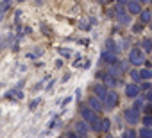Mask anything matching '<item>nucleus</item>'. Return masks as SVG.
Here are the masks:
<instances>
[{
	"label": "nucleus",
	"mask_w": 152,
	"mask_h": 138,
	"mask_svg": "<svg viewBox=\"0 0 152 138\" xmlns=\"http://www.w3.org/2000/svg\"><path fill=\"white\" fill-rule=\"evenodd\" d=\"M129 63L132 66H140V65L145 63V54L141 52V48H138V47L131 48V52H129Z\"/></svg>",
	"instance_id": "obj_1"
},
{
	"label": "nucleus",
	"mask_w": 152,
	"mask_h": 138,
	"mask_svg": "<svg viewBox=\"0 0 152 138\" xmlns=\"http://www.w3.org/2000/svg\"><path fill=\"white\" fill-rule=\"evenodd\" d=\"M118 93L116 92H113V90H107V93H106V99H104V102H106V106L104 108H109V109H113V108H116L118 106Z\"/></svg>",
	"instance_id": "obj_2"
},
{
	"label": "nucleus",
	"mask_w": 152,
	"mask_h": 138,
	"mask_svg": "<svg viewBox=\"0 0 152 138\" xmlns=\"http://www.w3.org/2000/svg\"><path fill=\"white\" fill-rule=\"evenodd\" d=\"M124 118H125L127 124L134 126V124L140 122V111H136V109H132V108H127V109L124 111Z\"/></svg>",
	"instance_id": "obj_3"
},
{
	"label": "nucleus",
	"mask_w": 152,
	"mask_h": 138,
	"mask_svg": "<svg viewBox=\"0 0 152 138\" xmlns=\"http://www.w3.org/2000/svg\"><path fill=\"white\" fill-rule=\"evenodd\" d=\"M107 74H109V76H113V77H115V79L118 81L120 77H124L125 70H124V68H122V66L118 65V61H116L115 65H111V66H109V72H107Z\"/></svg>",
	"instance_id": "obj_4"
},
{
	"label": "nucleus",
	"mask_w": 152,
	"mask_h": 138,
	"mask_svg": "<svg viewBox=\"0 0 152 138\" xmlns=\"http://www.w3.org/2000/svg\"><path fill=\"white\" fill-rule=\"evenodd\" d=\"M93 92H95V97H97L99 101H104V99H106V93H107V86L102 84V83H97V84L93 86Z\"/></svg>",
	"instance_id": "obj_5"
},
{
	"label": "nucleus",
	"mask_w": 152,
	"mask_h": 138,
	"mask_svg": "<svg viewBox=\"0 0 152 138\" xmlns=\"http://www.w3.org/2000/svg\"><path fill=\"white\" fill-rule=\"evenodd\" d=\"M140 84H134V83H131V84H127L125 86V95L127 97H131V99H138V95H140Z\"/></svg>",
	"instance_id": "obj_6"
},
{
	"label": "nucleus",
	"mask_w": 152,
	"mask_h": 138,
	"mask_svg": "<svg viewBox=\"0 0 152 138\" xmlns=\"http://www.w3.org/2000/svg\"><path fill=\"white\" fill-rule=\"evenodd\" d=\"M129 15H140L141 13V4L138 2V0H129V2L125 4Z\"/></svg>",
	"instance_id": "obj_7"
},
{
	"label": "nucleus",
	"mask_w": 152,
	"mask_h": 138,
	"mask_svg": "<svg viewBox=\"0 0 152 138\" xmlns=\"http://www.w3.org/2000/svg\"><path fill=\"white\" fill-rule=\"evenodd\" d=\"M88 108H90L91 111H95V113H99V111H102V109H104L102 102H100L97 97H90V101H88Z\"/></svg>",
	"instance_id": "obj_8"
},
{
	"label": "nucleus",
	"mask_w": 152,
	"mask_h": 138,
	"mask_svg": "<svg viewBox=\"0 0 152 138\" xmlns=\"http://www.w3.org/2000/svg\"><path fill=\"white\" fill-rule=\"evenodd\" d=\"M102 61H104V63H107V65L111 66V65H115V63H116L118 59H116V56H115V54H109V52H104V54H102Z\"/></svg>",
	"instance_id": "obj_9"
},
{
	"label": "nucleus",
	"mask_w": 152,
	"mask_h": 138,
	"mask_svg": "<svg viewBox=\"0 0 152 138\" xmlns=\"http://www.w3.org/2000/svg\"><path fill=\"white\" fill-rule=\"evenodd\" d=\"M75 129H77V133H81V136H84L88 133V126H86L84 120H79L77 124H75Z\"/></svg>",
	"instance_id": "obj_10"
},
{
	"label": "nucleus",
	"mask_w": 152,
	"mask_h": 138,
	"mask_svg": "<svg viewBox=\"0 0 152 138\" xmlns=\"http://www.w3.org/2000/svg\"><path fill=\"white\" fill-rule=\"evenodd\" d=\"M140 22H141L143 25H147V23L150 22V11H148V9H141V13H140Z\"/></svg>",
	"instance_id": "obj_11"
},
{
	"label": "nucleus",
	"mask_w": 152,
	"mask_h": 138,
	"mask_svg": "<svg viewBox=\"0 0 152 138\" xmlns=\"http://www.w3.org/2000/svg\"><path fill=\"white\" fill-rule=\"evenodd\" d=\"M106 45H107V52H109V54H115V56L118 54V47H116L115 40H111V38H109V40L106 41Z\"/></svg>",
	"instance_id": "obj_12"
},
{
	"label": "nucleus",
	"mask_w": 152,
	"mask_h": 138,
	"mask_svg": "<svg viewBox=\"0 0 152 138\" xmlns=\"http://www.w3.org/2000/svg\"><path fill=\"white\" fill-rule=\"evenodd\" d=\"M109 129H111V120L100 118V133H109Z\"/></svg>",
	"instance_id": "obj_13"
},
{
	"label": "nucleus",
	"mask_w": 152,
	"mask_h": 138,
	"mask_svg": "<svg viewBox=\"0 0 152 138\" xmlns=\"http://www.w3.org/2000/svg\"><path fill=\"white\" fill-rule=\"evenodd\" d=\"M138 74H140V79H141V81H148V79L152 77V72H150V68H141V70H140Z\"/></svg>",
	"instance_id": "obj_14"
},
{
	"label": "nucleus",
	"mask_w": 152,
	"mask_h": 138,
	"mask_svg": "<svg viewBox=\"0 0 152 138\" xmlns=\"http://www.w3.org/2000/svg\"><path fill=\"white\" fill-rule=\"evenodd\" d=\"M116 20H118L122 25H129V23H131V16H129V15H124V13H118V15H116Z\"/></svg>",
	"instance_id": "obj_15"
},
{
	"label": "nucleus",
	"mask_w": 152,
	"mask_h": 138,
	"mask_svg": "<svg viewBox=\"0 0 152 138\" xmlns=\"http://www.w3.org/2000/svg\"><path fill=\"white\" fill-rule=\"evenodd\" d=\"M141 47H143V50H141V52H150V50H152V41H150V38H143Z\"/></svg>",
	"instance_id": "obj_16"
},
{
	"label": "nucleus",
	"mask_w": 152,
	"mask_h": 138,
	"mask_svg": "<svg viewBox=\"0 0 152 138\" xmlns=\"http://www.w3.org/2000/svg\"><path fill=\"white\" fill-rule=\"evenodd\" d=\"M138 134H140V138H152V129L150 127H141Z\"/></svg>",
	"instance_id": "obj_17"
},
{
	"label": "nucleus",
	"mask_w": 152,
	"mask_h": 138,
	"mask_svg": "<svg viewBox=\"0 0 152 138\" xmlns=\"http://www.w3.org/2000/svg\"><path fill=\"white\" fill-rule=\"evenodd\" d=\"M104 81H106V86H111V88H113V86H116V83H118V81H116L113 76H109V74L104 77Z\"/></svg>",
	"instance_id": "obj_18"
},
{
	"label": "nucleus",
	"mask_w": 152,
	"mask_h": 138,
	"mask_svg": "<svg viewBox=\"0 0 152 138\" xmlns=\"http://www.w3.org/2000/svg\"><path fill=\"white\" fill-rule=\"evenodd\" d=\"M129 76H131V79L134 81V84H138V83L141 81V79H140V74H138V70H131V74H129Z\"/></svg>",
	"instance_id": "obj_19"
},
{
	"label": "nucleus",
	"mask_w": 152,
	"mask_h": 138,
	"mask_svg": "<svg viewBox=\"0 0 152 138\" xmlns=\"http://www.w3.org/2000/svg\"><path fill=\"white\" fill-rule=\"evenodd\" d=\"M141 122H143V127H152V117L150 115H145Z\"/></svg>",
	"instance_id": "obj_20"
},
{
	"label": "nucleus",
	"mask_w": 152,
	"mask_h": 138,
	"mask_svg": "<svg viewBox=\"0 0 152 138\" xmlns=\"http://www.w3.org/2000/svg\"><path fill=\"white\" fill-rule=\"evenodd\" d=\"M122 138H138V133L136 131H132V129H129L127 133H124V136Z\"/></svg>",
	"instance_id": "obj_21"
},
{
	"label": "nucleus",
	"mask_w": 152,
	"mask_h": 138,
	"mask_svg": "<svg viewBox=\"0 0 152 138\" xmlns=\"http://www.w3.org/2000/svg\"><path fill=\"white\" fill-rule=\"evenodd\" d=\"M143 108V101L141 99H138V101H134V104H132V109H136V111H140Z\"/></svg>",
	"instance_id": "obj_22"
},
{
	"label": "nucleus",
	"mask_w": 152,
	"mask_h": 138,
	"mask_svg": "<svg viewBox=\"0 0 152 138\" xmlns=\"http://www.w3.org/2000/svg\"><path fill=\"white\" fill-rule=\"evenodd\" d=\"M140 90H145V92H148V90H150V83H148V81H145V83L140 86Z\"/></svg>",
	"instance_id": "obj_23"
},
{
	"label": "nucleus",
	"mask_w": 152,
	"mask_h": 138,
	"mask_svg": "<svg viewBox=\"0 0 152 138\" xmlns=\"http://www.w3.org/2000/svg\"><path fill=\"white\" fill-rule=\"evenodd\" d=\"M143 109H145V113H147V115H150V109H152V104H150V102H147V104H143Z\"/></svg>",
	"instance_id": "obj_24"
},
{
	"label": "nucleus",
	"mask_w": 152,
	"mask_h": 138,
	"mask_svg": "<svg viewBox=\"0 0 152 138\" xmlns=\"http://www.w3.org/2000/svg\"><path fill=\"white\" fill-rule=\"evenodd\" d=\"M68 138H79V136H77V133L72 131V133H68Z\"/></svg>",
	"instance_id": "obj_25"
},
{
	"label": "nucleus",
	"mask_w": 152,
	"mask_h": 138,
	"mask_svg": "<svg viewBox=\"0 0 152 138\" xmlns=\"http://www.w3.org/2000/svg\"><path fill=\"white\" fill-rule=\"evenodd\" d=\"M61 54H63V56H66V57H68V56H70V50H64V48H61Z\"/></svg>",
	"instance_id": "obj_26"
},
{
	"label": "nucleus",
	"mask_w": 152,
	"mask_h": 138,
	"mask_svg": "<svg viewBox=\"0 0 152 138\" xmlns=\"http://www.w3.org/2000/svg\"><path fill=\"white\" fill-rule=\"evenodd\" d=\"M140 4H148V0H138Z\"/></svg>",
	"instance_id": "obj_27"
},
{
	"label": "nucleus",
	"mask_w": 152,
	"mask_h": 138,
	"mask_svg": "<svg viewBox=\"0 0 152 138\" xmlns=\"http://www.w3.org/2000/svg\"><path fill=\"white\" fill-rule=\"evenodd\" d=\"M106 138H113V136H111V134H107V136H106Z\"/></svg>",
	"instance_id": "obj_28"
},
{
	"label": "nucleus",
	"mask_w": 152,
	"mask_h": 138,
	"mask_svg": "<svg viewBox=\"0 0 152 138\" xmlns=\"http://www.w3.org/2000/svg\"><path fill=\"white\" fill-rule=\"evenodd\" d=\"M59 138H64V136H59Z\"/></svg>",
	"instance_id": "obj_29"
}]
</instances>
